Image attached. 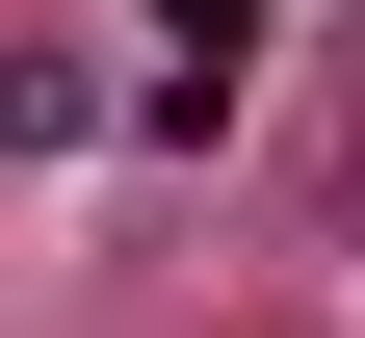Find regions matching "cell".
Segmentation results:
<instances>
[{
    "mask_svg": "<svg viewBox=\"0 0 365 338\" xmlns=\"http://www.w3.org/2000/svg\"><path fill=\"white\" fill-rule=\"evenodd\" d=\"M235 78H261V0H157V130H235Z\"/></svg>",
    "mask_w": 365,
    "mask_h": 338,
    "instance_id": "6da1fadb",
    "label": "cell"
},
{
    "mask_svg": "<svg viewBox=\"0 0 365 338\" xmlns=\"http://www.w3.org/2000/svg\"><path fill=\"white\" fill-rule=\"evenodd\" d=\"M0 157H78V78L53 53H0Z\"/></svg>",
    "mask_w": 365,
    "mask_h": 338,
    "instance_id": "7a4b0ae2",
    "label": "cell"
}]
</instances>
